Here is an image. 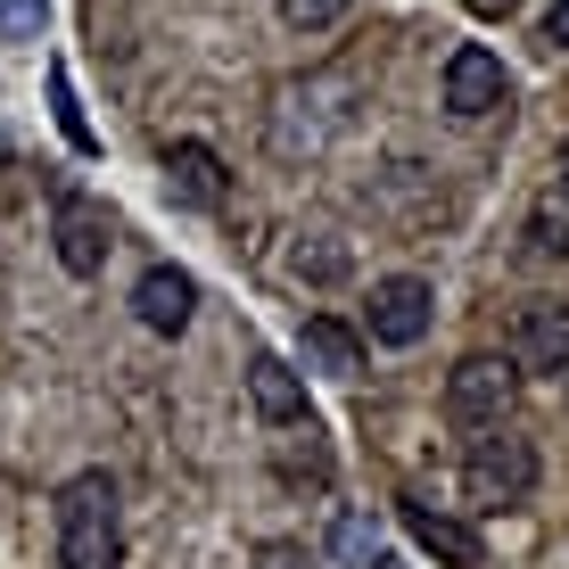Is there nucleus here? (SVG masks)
<instances>
[{
	"instance_id": "6e6552de",
	"label": "nucleus",
	"mask_w": 569,
	"mask_h": 569,
	"mask_svg": "<svg viewBox=\"0 0 569 569\" xmlns=\"http://www.w3.org/2000/svg\"><path fill=\"white\" fill-rule=\"evenodd\" d=\"M50 240H58V264H67L74 281H91V272L108 264V248H116L108 240V214L91 199H58V231H50Z\"/></svg>"
},
{
	"instance_id": "7ed1b4c3",
	"label": "nucleus",
	"mask_w": 569,
	"mask_h": 569,
	"mask_svg": "<svg viewBox=\"0 0 569 569\" xmlns=\"http://www.w3.org/2000/svg\"><path fill=\"white\" fill-rule=\"evenodd\" d=\"M520 397V363L512 356H462L446 371V421L455 429H503Z\"/></svg>"
},
{
	"instance_id": "0eeeda50",
	"label": "nucleus",
	"mask_w": 569,
	"mask_h": 569,
	"mask_svg": "<svg viewBox=\"0 0 569 569\" xmlns=\"http://www.w3.org/2000/svg\"><path fill=\"white\" fill-rule=\"evenodd\" d=\"M397 520H405V537H413L421 553H438L446 569H479V553H487L479 528L455 520V512H438V503H421V496H405V503H397Z\"/></svg>"
},
{
	"instance_id": "1a4fd4ad",
	"label": "nucleus",
	"mask_w": 569,
	"mask_h": 569,
	"mask_svg": "<svg viewBox=\"0 0 569 569\" xmlns=\"http://www.w3.org/2000/svg\"><path fill=\"white\" fill-rule=\"evenodd\" d=\"M190 306H199V289H190V272H173V264L141 272V289H132V313H141L157 339H182V330H190Z\"/></svg>"
},
{
	"instance_id": "20e7f679",
	"label": "nucleus",
	"mask_w": 569,
	"mask_h": 569,
	"mask_svg": "<svg viewBox=\"0 0 569 569\" xmlns=\"http://www.w3.org/2000/svg\"><path fill=\"white\" fill-rule=\"evenodd\" d=\"M503 356L520 371H569V298H520Z\"/></svg>"
},
{
	"instance_id": "39448f33",
	"label": "nucleus",
	"mask_w": 569,
	"mask_h": 569,
	"mask_svg": "<svg viewBox=\"0 0 569 569\" xmlns=\"http://www.w3.org/2000/svg\"><path fill=\"white\" fill-rule=\"evenodd\" d=\"M429 313H438V298H429L421 272H388V281L371 289V339H380V347H421Z\"/></svg>"
},
{
	"instance_id": "9b49d317",
	"label": "nucleus",
	"mask_w": 569,
	"mask_h": 569,
	"mask_svg": "<svg viewBox=\"0 0 569 569\" xmlns=\"http://www.w3.org/2000/svg\"><path fill=\"white\" fill-rule=\"evenodd\" d=\"M166 182H173L182 207H223V157L207 141H173L166 149Z\"/></svg>"
},
{
	"instance_id": "f03ea898",
	"label": "nucleus",
	"mask_w": 569,
	"mask_h": 569,
	"mask_svg": "<svg viewBox=\"0 0 569 569\" xmlns=\"http://www.w3.org/2000/svg\"><path fill=\"white\" fill-rule=\"evenodd\" d=\"M462 487H470L479 512H512V503L537 496V446H528L512 421L479 429V438H470V462H462Z\"/></svg>"
},
{
	"instance_id": "f8f14e48",
	"label": "nucleus",
	"mask_w": 569,
	"mask_h": 569,
	"mask_svg": "<svg viewBox=\"0 0 569 569\" xmlns=\"http://www.w3.org/2000/svg\"><path fill=\"white\" fill-rule=\"evenodd\" d=\"M306 363L330 371V380H363V339L330 313H306Z\"/></svg>"
},
{
	"instance_id": "412c9836",
	"label": "nucleus",
	"mask_w": 569,
	"mask_h": 569,
	"mask_svg": "<svg viewBox=\"0 0 569 569\" xmlns=\"http://www.w3.org/2000/svg\"><path fill=\"white\" fill-rule=\"evenodd\" d=\"M470 9H479V17H503V9H512V0H470Z\"/></svg>"
},
{
	"instance_id": "4468645a",
	"label": "nucleus",
	"mask_w": 569,
	"mask_h": 569,
	"mask_svg": "<svg viewBox=\"0 0 569 569\" xmlns=\"http://www.w3.org/2000/svg\"><path fill=\"white\" fill-rule=\"evenodd\" d=\"M528 248L553 257V264H569V182L537 190V207H528Z\"/></svg>"
},
{
	"instance_id": "6ab92c4d",
	"label": "nucleus",
	"mask_w": 569,
	"mask_h": 569,
	"mask_svg": "<svg viewBox=\"0 0 569 569\" xmlns=\"http://www.w3.org/2000/svg\"><path fill=\"white\" fill-rule=\"evenodd\" d=\"M545 42L569 50V0H553V9H545Z\"/></svg>"
},
{
	"instance_id": "9d476101",
	"label": "nucleus",
	"mask_w": 569,
	"mask_h": 569,
	"mask_svg": "<svg viewBox=\"0 0 569 569\" xmlns=\"http://www.w3.org/2000/svg\"><path fill=\"white\" fill-rule=\"evenodd\" d=\"M248 397H257V421H272V429L306 421V380L281 356H248Z\"/></svg>"
},
{
	"instance_id": "4be33fe9",
	"label": "nucleus",
	"mask_w": 569,
	"mask_h": 569,
	"mask_svg": "<svg viewBox=\"0 0 569 569\" xmlns=\"http://www.w3.org/2000/svg\"><path fill=\"white\" fill-rule=\"evenodd\" d=\"M561 182H569V141H561Z\"/></svg>"
},
{
	"instance_id": "dca6fc26",
	"label": "nucleus",
	"mask_w": 569,
	"mask_h": 569,
	"mask_svg": "<svg viewBox=\"0 0 569 569\" xmlns=\"http://www.w3.org/2000/svg\"><path fill=\"white\" fill-rule=\"evenodd\" d=\"M50 108H58V132H67L74 149H91V124H83V108H74V83H67V67H50Z\"/></svg>"
},
{
	"instance_id": "a211bd4d",
	"label": "nucleus",
	"mask_w": 569,
	"mask_h": 569,
	"mask_svg": "<svg viewBox=\"0 0 569 569\" xmlns=\"http://www.w3.org/2000/svg\"><path fill=\"white\" fill-rule=\"evenodd\" d=\"M257 569H306V545H264Z\"/></svg>"
},
{
	"instance_id": "aec40b11",
	"label": "nucleus",
	"mask_w": 569,
	"mask_h": 569,
	"mask_svg": "<svg viewBox=\"0 0 569 569\" xmlns=\"http://www.w3.org/2000/svg\"><path fill=\"white\" fill-rule=\"evenodd\" d=\"M42 26V0H9V33H33Z\"/></svg>"
},
{
	"instance_id": "423d86ee",
	"label": "nucleus",
	"mask_w": 569,
	"mask_h": 569,
	"mask_svg": "<svg viewBox=\"0 0 569 569\" xmlns=\"http://www.w3.org/2000/svg\"><path fill=\"white\" fill-rule=\"evenodd\" d=\"M503 100H512V83H503V58L462 42L455 58H446V108L462 116V124H479V116H496Z\"/></svg>"
},
{
	"instance_id": "ddd939ff",
	"label": "nucleus",
	"mask_w": 569,
	"mask_h": 569,
	"mask_svg": "<svg viewBox=\"0 0 569 569\" xmlns=\"http://www.w3.org/2000/svg\"><path fill=\"white\" fill-rule=\"evenodd\" d=\"M330 553H339V569H405V561L380 545L371 512H339V528H330Z\"/></svg>"
},
{
	"instance_id": "2eb2a0df",
	"label": "nucleus",
	"mask_w": 569,
	"mask_h": 569,
	"mask_svg": "<svg viewBox=\"0 0 569 569\" xmlns=\"http://www.w3.org/2000/svg\"><path fill=\"white\" fill-rule=\"evenodd\" d=\"M289 272H298V281H347V272H356V257H347V248L339 240H298V248H289Z\"/></svg>"
},
{
	"instance_id": "f3484780",
	"label": "nucleus",
	"mask_w": 569,
	"mask_h": 569,
	"mask_svg": "<svg viewBox=\"0 0 569 569\" xmlns=\"http://www.w3.org/2000/svg\"><path fill=\"white\" fill-rule=\"evenodd\" d=\"M347 9H356V0H281V17H289L298 33H330Z\"/></svg>"
},
{
	"instance_id": "f257e3e1",
	"label": "nucleus",
	"mask_w": 569,
	"mask_h": 569,
	"mask_svg": "<svg viewBox=\"0 0 569 569\" xmlns=\"http://www.w3.org/2000/svg\"><path fill=\"white\" fill-rule=\"evenodd\" d=\"M116 553H124L116 479L108 470H74L58 487V569H116Z\"/></svg>"
}]
</instances>
